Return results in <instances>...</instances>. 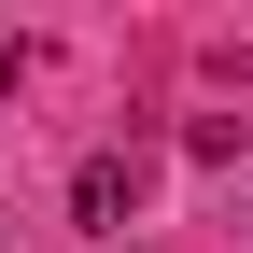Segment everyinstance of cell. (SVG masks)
Listing matches in <instances>:
<instances>
[{"instance_id":"obj_1","label":"cell","mask_w":253,"mask_h":253,"mask_svg":"<svg viewBox=\"0 0 253 253\" xmlns=\"http://www.w3.org/2000/svg\"><path fill=\"white\" fill-rule=\"evenodd\" d=\"M71 211H84V225H126V211H141V155H84V169H71Z\"/></svg>"}]
</instances>
